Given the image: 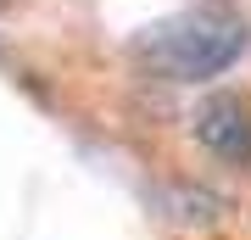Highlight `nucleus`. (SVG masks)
Segmentation results:
<instances>
[{
    "instance_id": "obj_2",
    "label": "nucleus",
    "mask_w": 251,
    "mask_h": 240,
    "mask_svg": "<svg viewBox=\"0 0 251 240\" xmlns=\"http://www.w3.org/2000/svg\"><path fill=\"white\" fill-rule=\"evenodd\" d=\"M190 134L212 151L218 162H251V101L246 95H229V89H218V95H206L196 112H190Z\"/></svg>"
},
{
    "instance_id": "obj_1",
    "label": "nucleus",
    "mask_w": 251,
    "mask_h": 240,
    "mask_svg": "<svg viewBox=\"0 0 251 240\" xmlns=\"http://www.w3.org/2000/svg\"><path fill=\"white\" fill-rule=\"evenodd\" d=\"M246 51H251V23L229 0H190L168 17L145 23L128 45V56L162 84H206L229 73Z\"/></svg>"
}]
</instances>
